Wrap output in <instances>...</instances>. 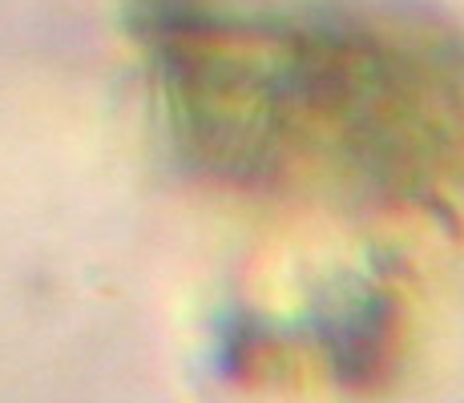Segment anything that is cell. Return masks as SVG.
<instances>
[{
  "label": "cell",
  "mask_w": 464,
  "mask_h": 403,
  "mask_svg": "<svg viewBox=\"0 0 464 403\" xmlns=\"http://www.w3.org/2000/svg\"><path fill=\"white\" fill-rule=\"evenodd\" d=\"M174 133L238 186L335 178L449 210L464 182V37L352 0H138Z\"/></svg>",
  "instance_id": "1"
}]
</instances>
